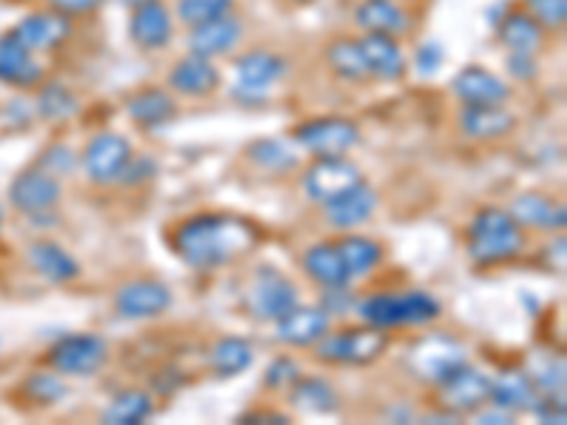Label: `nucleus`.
I'll list each match as a JSON object with an SVG mask.
<instances>
[{
    "label": "nucleus",
    "mask_w": 567,
    "mask_h": 425,
    "mask_svg": "<svg viewBox=\"0 0 567 425\" xmlns=\"http://www.w3.org/2000/svg\"><path fill=\"white\" fill-rule=\"evenodd\" d=\"M241 32H245V27H241V20L236 14H221V18L210 20V23L190 29L187 45L199 58H221V54H227L233 45L239 43Z\"/></svg>",
    "instance_id": "obj_20"
},
{
    "label": "nucleus",
    "mask_w": 567,
    "mask_h": 425,
    "mask_svg": "<svg viewBox=\"0 0 567 425\" xmlns=\"http://www.w3.org/2000/svg\"><path fill=\"white\" fill-rule=\"evenodd\" d=\"M247 159L267 174H290L298 168V154L281 139H258L247 145Z\"/></svg>",
    "instance_id": "obj_36"
},
{
    "label": "nucleus",
    "mask_w": 567,
    "mask_h": 425,
    "mask_svg": "<svg viewBox=\"0 0 567 425\" xmlns=\"http://www.w3.org/2000/svg\"><path fill=\"white\" fill-rule=\"evenodd\" d=\"M523 225L503 207H485L468 227V256L477 267H494L523 250Z\"/></svg>",
    "instance_id": "obj_2"
},
{
    "label": "nucleus",
    "mask_w": 567,
    "mask_h": 425,
    "mask_svg": "<svg viewBox=\"0 0 567 425\" xmlns=\"http://www.w3.org/2000/svg\"><path fill=\"white\" fill-rule=\"evenodd\" d=\"M463 363H468L465 361V346L454 341L452 335H443V332L420 338L409 349V369L429 383H440L445 374H452Z\"/></svg>",
    "instance_id": "obj_6"
},
{
    "label": "nucleus",
    "mask_w": 567,
    "mask_h": 425,
    "mask_svg": "<svg viewBox=\"0 0 567 425\" xmlns=\"http://www.w3.org/2000/svg\"><path fill=\"white\" fill-rule=\"evenodd\" d=\"M74 162H78L74 151H69L65 145H52V148L40 156V168L52 176H65V174H71Z\"/></svg>",
    "instance_id": "obj_43"
},
{
    "label": "nucleus",
    "mask_w": 567,
    "mask_h": 425,
    "mask_svg": "<svg viewBox=\"0 0 567 425\" xmlns=\"http://www.w3.org/2000/svg\"><path fill=\"white\" fill-rule=\"evenodd\" d=\"M40 80H43V69L27 45L12 32L0 34V83L12 89H34Z\"/></svg>",
    "instance_id": "obj_17"
},
{
    "label": "nucleus",
    "mask_w": 567,
    "mask_h": 425,
    "mask_svg": "<svg viewBox=\"0 0 567 425\" xmlns=\"http://www.w3.org/2000/svg\"><path fill=\"white\" fill-rule=\"evenodd\" d=\"M125 114L134 125L145 131L162 128L176 116V100L162 89H142L125 100Z\"/></svg>",
    "instance_id": "obj_24"
},
{
    "label": "nucleus",
    "mask_w": 567,
    "mask_h": 425,
    "mask_svg": "<svg viewBox=\"0 0 567 425\" xmlns=\"http://www.w3.org/2000/svg\"><path fill=\"white\" fill-rule=\"evenodd\" d=\"M109 357V346L97 335H69L58 341L49 352V363L60 374H94Z\"/></svg>",
    "instance_id": "obj_12"
},
{
    "label": "nucleus",
    "mask_w": 567,
    "mask_h": 425,
    "mask_svg": "<svg viewBox=\"0 0 567 425\" xmlns=\"http://www.w3.org/2000/svg\"><path fill=\"white\" fill-rule=\"evenodd\" d=\"M534 381L525 377V374H503L499 381H491V397L488 403H494L496 408H505V412H519V408L534 406Z\"/></svg>",
    "instance_id": "obj_33"
},
{
    "label": "nucleus",
    "mask_w": 567,
    "mask_h": 425,
    "mask_svg": "<svg viewBox=\"0 0 567 425\" xmlns=\"http://www.w3.org/2000/svg\"><path fill=\"white\" fill-rule=\"evenodd\" d=\"M252 366V346L245 338H225L210 349V369L219 377H236Z\"/></svg>",
    "instance_id": "obj_35"
},
{
    "label": "nucleus",
    "mask_w": 567,
    "mask_h": 425,
    "mask_svg": "<svg viewBox=\"0 0 567 425\" xmlns=\"http://www.w3.org/2000/svg\"><path fill=\"white\" fill-rule=\"evenodd\" d=\"M496 32H499V40L508 52L536 54L545 43V29L528 12H508L499 20Z\"/></svg>",
    "instance_id": "obj_28"
},
{
    "label": "nucleus",
    "mask_w": 567,
    "mask_h": 425,
    "mask_svg": "<svg viewBox=\"0 0 567 425\" xmlns=\"http://www.w3.org/2000/svg\"><path fill=\"white\" fill-rule=\"evenodd\" d=\"M80 111L78 94L63 83H49L38 94V114L49 123H63Z\"/></svg>",
    "instance_id": "obj_37"
},
{
    "label": "nucleus",
    "mask_w": 567,
    "mask_h": 425,
    "mask_svg": "<svg viewBox=\"0 0 567 425\" xmlns=\"http://www.w3.org/2000/svg\"><path fill=\"white\" fill-rule=\"evenodd\" d=\"M154 414L151 394L145 392H125L111 403L103 412V419L109 425H140Z\"/></svg>",
    "instance_id": "obj_38"
},
{
    "label": "nucleus",
    "mask_w": 567,
    "mask_h": 425,
    "mask_svg": "<svg viewBox=\"0 0 567 425\" xmlns=\"http://www.w3.org/2000/svg\"><path fill=\"white\" fill-rule=\"evenodd\" d=\"M389 346V338L383 329L367 326V329H347L338 335H323L316 343V352L321 361L329 363H352V366H367V363L378 361Z\"/></svg>",
    "instance_id": "obj_4"
},
{
    "label": "nucleus",
    "mask_w": 567,
    "mask_h": 425,
    "mask_svg": "<svg viewBox=\"0 0 567 425\" xmlns=\"http://www.w3.org/2000/svg\"><path fill=\"white\" fill-rule=\"evenodd\" d=\"M290 3H298V7H307V3H316V0H290Z\"/></svg>",
    "instance_id": "obj_50"
},
{
    "label": "nucleus",
    "mask_w": 567,
    "mask_h": 425,
    "mask_svg": "<svg viewBox=\"0 0 567 425\" xmlns=\"http://www.w3.org/2000/svg\"><path fill=\"white\" fill-rule=\"evenodd\" d=\"M460 128L471 139L494 142L516 128V116L503 105H465L460 114Z\"/></svg>",
    "instance_id": "obj_22"
},
{
    "label": "nucleus",
    "mask_w": 567,
    "mask_h": 425,
    "mask_svg": "<svg viewBox=\"0 0 567 425\" xmlns=\"http://www.w3.org/2000/svg\"><path fill=\"white\" fill-rule=\"evenodd\" d=\"M174 296L162 281H151V278H140V281H128L116 290L114 307L123 318L131 321H148V318L162 315L171 310Z\"/></svg>",
    "instance_id": "obj_13"
},
{
    "label": "nucleus",
    "mask_w": 567,
    "mask_h": 425,
    "mask_svg": "<svg viewBox=\"0 0 567 425\" xmlns=\"http://www.w3.org/2000/svg\"><path fill=\"white\" fill-rule=\"evenodd\" d=\"M128 34L140 49L145 52H159L174 38V20H171V12L165 3L159 0H148L142 7L134 9L128 23Z\"/></svg>",
    "instance_id": "obj_16"
},
{
    "label": "nucleus",
    "mask_w": 567,
    "mask_h": 425,
    "mask_svg": "<svg viewBox=\"0 0 567 425\" xmlns=\"http://www.w3.org/2000/svg\"><path fill=\"white\" fill-rule=\"evenodd\" d=\"M287 74V60L272 52H247L245 58L236 60V77L239 85L233 91V97L241 103H258L265 100V91L276 85Z\"/></svg>",
    "instance_id": "obj_7"
},
{
    "label": "nucleus",
    "mask_w": 567,
    "mask_h": 425,
    "mask_svg": "<svg viewBox=\"0 0 567 425\" xmlns=\"http://www.w3.org/2000/svg\"><path fill=\"white\" fill-rule=\"evenodd\" d=\"M301 374H298V363L292 357H278L267 366L265 374V383L270 388H284V386H292Z\"/></svg>",
    "instance_id": "obj_44"
},
{
    "label": "nucleus",
    "mask_w": 567,
    "mask_h": 425,
    "mask_svg": "<svg viewBox=\"0 0 567 425\" xmlns=\"http://www.w3.org/2000/svg\"><path fill=\"white\" fill-rule=\"evenodd\" d=\"M528 14L542 29H561L567 23V0H525Z\"/></svg>",
    "instance_id": "obj_41"
},
{
    "label": "nucleus",
    "mask_w": 567,
    "mask_h": 425,
    "mask_svg": "<svg viewBox=\"0 0 567 425\" xmlns=\"http://www.w3.org/2000/svg\"><path fill=\"white\" fill-rule=\"evenodd\" d=\"M363 321L369 326L389 329L406 323H432L440 318V303L429 292H406V296H372L358 303Z\"/></svg>",
    "instance_id": "obj_3"
},
{
    "label": "nucleus",
    "mask_w": 567,
    "mask_h": 425,
    "mask_svg": "<svg viewBox=\"0 0 567 425\" xmlns=\"http://www.w3.org/2000/svg\"><path fill=\"white\" fill-rule=\"evenodd\" d=\"M233 12V0H179L176 3V14L185 27H202L210 20L221 18V14Z\"/></svg>",
    "instance_id": "obj_39"
},
{
    "label": "nucleus",
    "mask_w": 567,
    "mask_h": 425,
    "mask_svg": "<svg viewBox=\"0 0 567 425\" xmlns=\"http://www.w3.org/2000/svg\"><path fill=\"white\" fill-rule=\"evenodd\" d=\"M23 392H27L29 400L40 403V406H54V403H60L69 394V386H65L63 377H58V374L34 372L23 383Z\"/></svg>",
    "instance_id": "obj_40"
},
{
    "label": "nucleus",
    "mask_w": 567,
    "mask_h": 425,
    "mask_svg": "<svg viewBox=\"0 0 567 425\" xmlns=\"http://www.w3.org/2000/svg\"><path fill=\"white\" fill-rule=\"evenodd\" d=\"M154 174H156L154 159H148V156H140V159H134V156H131V162L125 165L120 182H125V185H142V182H148Z\"/></svg>",
    "instance_id": "obj_45"
},
{
    "label": "nucleus",
    "mask_w": 567,
    "mask_h": 425,
    "mask_svg": "<svg viewBox=\"0 0 567 425\" xmlns=\"http://www.w3.org/2000/svg\"><path fill=\"white\" fill-rule=\"evenodd\" d=\"M303 270L310 272L312 281H318L321 287H347L352 281L347 265H343L338 245H316L303 252Z\"/></svg>",
    "instance_id": "obj_30"
},
{
    "label": "nucleus",
    "mask_w": 567,
    "mask_h": 425,
    "mask_svg": "<svg viewBox=\"0 0 567 425\" xmlns=\"http://www.w3.org/2000/svg\"><path fill=\"white\" fill-rule=\"evenodd\" d=\"M363 182V174L358 165L347 162L343 156H332V159H318L307 176H303V190L312 201H332L336 196L347 194L352 187H358Z\"/></svg>",
    "instance_id": "obj_11"
},
{
    "label": "nucleus",
    "mask_w": 567,
    "mask_h": 425,
    "mask_svg": "<svg viewBox=\"0 0 567 425\" xmlns=\"http://www.w3.org/2000/svg\"><path fill=\"white\" fill-rule=\"evenodd\" d=\"M440 386V403L452 414H471L483 408L491 397V377L483 372L471 369L468 363L454 369L452 374H445Z\"/></svg>",
    "instance_id": "obj_8"
},
{
    "label": "nucleus",
    "mask_w": 567,
    "mask_h": 425,
    "mask_svg": "<svg viewBox=\"0 0 567 425\" xmlns=\"http://www.w3.org/2000/svg\"><path fill=\"white\" fill-rule=\"evenodd\" d=\"M336 245L352 278L367 276L383 261V247L372 239H363V236H343Z\"/></svg>",
    "instance_id": "obj_34"
},
{
    "label": "nucleus",
    "mask_w": 567,
    "mask_h": 425,
    "mask_svg": "<svg viewBox=\"0 0 567 425\" xmlns=\"http://www.w3.org/2000/svg\"><path fill=\"white\" fill-rule=\"evenodd\" d=\"M323 58H327V65L332 69V74L341 80H347V83H363V80L372 77V74H369L367 58H363L361 43H358V40H349V38L332 40V43L327 45Z\"/></svg>",
    "instance_id": "obj_31"
},
{
    "label": "nucleus",
    "mask_w": 567,
    "mask_h": 425,
    "mask_svg": "<svg viewBox=\"0 0 567 425\" xmlns=\"http://www.w3.org/2000/svg\"><path fill=\"white\" fill-rule=\"evenodd\" d=\"M128 162H131V142L120 134L103 131V134H97L89 145H85L83 168L85 174H89V179L97 182V185L120 182V176H123Z\"/></svg>",
    "instance_id": "obj_10"
},
{
    "label": "nucleus",
    "mask_w": 567,
    "mask_h": 425,
    "mask_svg": "<svg viewBox=\"0 0 567 425\" xmlns=\"http://www.w3.org/2000/svg\"><path fill=\"white\" fill-rule=\"evenodd\" d=\"M361 139V131L352 120L343 116H318L296 128V142L310 151L318 159H332V156H347Z\"/></svg>",
    "instance_id": "obj_5"
},
{
    "label": "nucleus",
    "mask_w": 567,
    "mask_h": 425,
    "mask_svg": "<svg viewBox=\"0 0 567 425\" xmlns=\"http://www.w3.org/2000/svg\"><path fill=\"white\" fill-rule=\"evenodd\" d=\"M358 43H361V52L367 58L372 77L400 80L406 74V54H403V49H400V43L394 38L367 32Z\"/></svg>",
    "instance_id": "obj_23"
},
{
    "label": "nucleus",
    "mask_w": 567,
    "mask_h": 425,
    "mask_svg": "<svg viewBox=\"0 0 567 425\" xmlns=\"http://www.w3.org/2000/svg\"><path fill=\"white\" fill-rule=\"evenodd\" d=\"M114 3H120V7L136 9V7H142V3H148V0H114Z\"/></svg>",
    "instance_id": "obj_49"
},
{
    "label": "nucleus",
    "mask_w": 567,
    "mask_h": 425,
    "mask_svg": "<svg viewBox=\"0 0 567 425\" xmlns=\"http://www.w3.org/2000/svg\"><path fill=\"white\" fill-rule=\"evenodd\" d=\"M508 212L516 219V225L536 227V230H556V227H565L567 219L565 207L556 205V201H550L548 196L542 194L516 196Z\"/></svg>",
    "instance_id": "obj_27"
},
{
    "label": "nucleus",
    "mask_w": 567,
    "mask_h": 425,
    "mask_svg": "<svg viewBox=\"0 0 567 425\" xmlns=\"http://www.w3.org/2000/svg\"><path fill=\"white\" fill-rule=\"evenodd\" d=\"M278 341L290 346H316L329 332V312L323 307H292L276 321Z\"/></svg>",
    "instance_id": "obj_19"
},
{
    "label": "nucleus",
    "mask_w": 567,
    "mask_h": 425,
    "mask_svg": "<svg viewBox=\"0 0 567 425\" xmlns=\"http://www.w3.org/2000/svg\"><path fill=\"white\" fill-rule=\"evenodd\" d=\"M261 241V232L252 221L227 212H202L182 221L174 230L176 256L194 270H219L239 258H247Z\"/></svg>",
    "instance_id": "obj_1"
},
{
    "label": "nucleus",
    "mask_w": 567,
    "mask_h": 425,
    "mask_svg": "<svg viewBox=\"0 0 567 425\" xmlns=\"http://www.w3.org/2000/svg\"><path fill=\"white\" fill-rule=\"evenodd\" d=\"M27 258H29V265H32L45 281L65 283L71 281V278L80 276L78 261H74L63 247L54 245V241H38V245L29 247Z\"/></svg>",
    "instance_id": "obj_29"
},
{
    "label": "nucleus",
    "mask_w": 567,
    "mask_h": 425,
    "mask_svg": "<svg viewBox=\"0 0 567 425\" xmlns=\"http://www.w3.org/2000/svg\"><path fill=\"white\" fill-rule=\"evenodd\" d=\"M452 89L465 105H503L511 94L508 83L483 65H465L463 71H457Z\"/></svg>",
    "instance_id": "obj_18"
},
{
    "label": "nucleus",
    "mask_w": 567,
    "mask_h": 425,
    "mask_svg": "<svg viewBox=\"0 0 567 425\" xmlns=\"http://www.w3.org/2000/svg\"><path fill=\"white\" fill-rule=\"evenodd\" d=\"M354 20L363 32L389 34V38L409 32V14L394 0H361V7L354 9Z\"/></svg>",
    "instance_id": "obj_26"
},
{
    "label": "nucleus",
    "mask_w": 567,
    "mask_h": 425,
    "mask_svg": "<svg viewBox=\"0 0 567 425\" xmlns=\"http://www.w3.org/2000/svg\"><path fill=\"white\" fill-rule=\"evenodd\" d=\"M60 196H63V185H60L58 176L45 174L43 168L23 170L9 185V199H12V205L20 212H27V216L54 210Z\"/></svg>",
    "instance_id": "obj_14"
},
{
    "label": "nucleus",
    "mask_w": 567,
    "mask_h": 425,
    "mask_svg": "<svg viewBox=\"0 0 567 425\" xmlns=\"http://www.w3.org/2000/svg\"><path fill=\"white\" fill-rule=\"evenodd\" d=\"M49 7L54 12L65 14V18H78V14H89L100 7V0H49Z\"/></svg>",
    "instance_id": "obj_47"
},
{
    "label": "nucleus",
    "mask_w": 567,
    "mask_h": 425,
    "mask_svg": "<svg viewBox=\"0 0 567 425\" xmlns=\"http://www.w3.org/2000/svg\"><path fill=\"white\" fill-rule=\"evenodd\" d=\"M14 38L27 45L29 52H52L58 45H63L71 38V18L45 9V12H32L20 20L12 29Z\"/></svg>",
    "instance_id": "obj_15"
},
{
    "label": "nucleus",
    "mask_w": 567,
    "mask_h": 425,
    "mask_svg": "<svg viewBox=\"0 0 567 425\" xmlns=\"http://www.w3.org/2000/svg\"><path fill=\"white\" fill-rule=\"evenodd\" d=\"M236 423H267V425H287L290 419L284 417V414L276 412H252V414H241Z\"/></svg>",
    "instance_id": "obj_48"
},
{
    "label": "nucleus",
    "mask_w": 567,
    "mask_h": 425,
    "mask_svg": "<svg viewBox=\"0 0 567 425\" xmlns=\"http://www.w3.org/2000/svg\"><path fill=\"white\" fill-rule=\"evenodd\" d=\"M292 406L310 414L338 412V394L323 377H298L292 383Z\"/></svg>",
    "instance_id": "obj_32"
},
{
    "label": "nucleus",
    "mask_w": 567,
    "mask_h": 425,
    "mask_svg": "<svg viewBox=\"0 0 567 425\" xmlns=\"http://www.w3.org/2000/svg\"><path fill=\"white\" fill-rule=\"evenodd\" d=\"M168 83L176 94H182V97H207V94H213V91L219 89L221 74L207 58L190 54V58L179 60V63L171 69Z\"/></svg>",
    "instance_id": "obj_21"
},
{
    "label": "nucleus",
    "mask_w": 567,
    "mask_h": 425,
    "mask_svg": "<svg viewBox=\"0 0 567 425\" xmlns=\"http://www.w3.org/2000/svg\"><path fill=\"white\" fill-rule=\"evenodd\" d=\"M445 60V49L437 43V40H425V43L417 45V52H414V69H417V74H423V77H432L434 71L443 65Z\"/></svg>",
    "instance_id": "obj_42"
},
{
    "label": "nucleus",
    "mask_w": 567,
    "mask_h": 425,
    "mask_svg": "<svg viewBox=\"0 0 567 425\" xmlns=\"http://www.w3.org/2000/svg\"><path fill=\"white\" fill-rule=\"evenodd\" d=\"M298 303V292L292 287V281L281 276L272 267L256 272V281H252L250 292H247V307L252 310V315L261 318V321H278L281 315L292 310Z\"/></svg>",
    "instance_id": "obj_9"
},
{
    "label": "nucleus",
    "mask_w": 567,
    "mask_h": 425,
    "mask_svg": "<svg viewBox=\"0 0 567 425\" xmlns=\"http://www.w3.org/2000/svg\"><path fill=\"white\" fill-rule=\"evenodd\" d=\"M508 71L514 80H519V83H528V80L536 77V71H539V65H536V54L511 52L508 54Z\"/></svg>",
    "instance_id": "obj_46"
},
{
    "label": "nucleus",
    "mask_w": 567,
    "mask_h": 425,
    "mask_svg": "<svg viewBox=\"0 0 567 425\" xmlns=\"http://www.w3.org/2000/svg\"><path fill=\"white\" fill-rule=\"evenodd\" d=\"M378 207V194H374L372 187L369 185H358L352 187V190H347V194L336 196L332 201H327L323 205V210H327V221L332 227H338V230H352V227L363 225V221L372 216V210Z\"/></svg>",
    "instance_id": "obj_25"
}]
</instances>
